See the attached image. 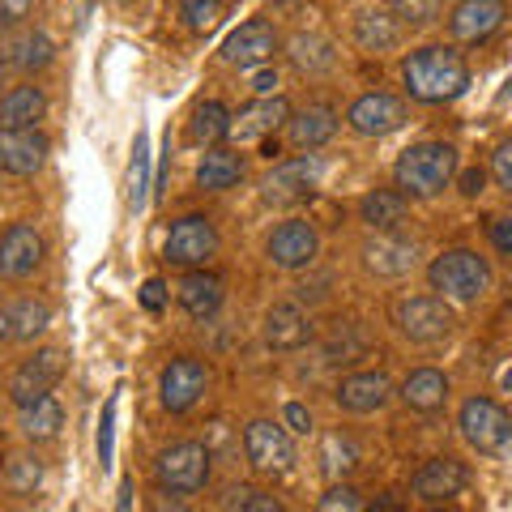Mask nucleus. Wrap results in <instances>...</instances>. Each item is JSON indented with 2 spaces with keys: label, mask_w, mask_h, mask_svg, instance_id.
Segmentation results:
<instances>
[{
  "label": "nucleus",
  "mask_w": 512,
  "mask_h": 512,
  "mask_svg": "<svg viewBox=\"0 0 512 512\" xmlns=\"http://www.w3.org/2000/svg\"><path fill=\"white\" fill-rule=\"evenodd\" d=\"M402 82L410 90V99H419V103H453L470 86V64L457 47L427 43V47H419V52L406 56Z\"/></svg>",
  "instance_id": "f257e3e1"
},
{
  "label": "nucleus",
  "mask_w": 512,
  "mask_h": 512,
  "mask_svg": "<svg viewBox=\"0 0 512 512\" xmlns=\"http://www.w3.org/2000/svg\"><path fill=\"white\" fill-rule=\"evenodd\" d=\"M457 175V150L448 141H419V146L402 150L393 167V180L406 197H440Z\"/></svg>",
  "instance_id": "f03ea898"
},
{
  "label": "nucleus",
  "mask_w": 512,
  "mask_h": 512,
  "mask_svg": "<svg viewBox=\"0 0 512 512\" xmlns=\"http://www.w3.org/2000/svg\"><path fill=\"white\" fill-rule=\"evenodd\" d=\"M427 282L444 299L474 303L491 291V265H487V256H478L470 248H448L427 265Z\"/></svg>",
  "instance_id": "7ed1b4c3"
},
{
  "label": "nucleus",
  "mask_w": 512,
  "mask_h": 512,
  "mask_svg": "<svg viewBox=\"0 0 512 512\" xmlns=\"http://www.w3.org/2000/svg\"><path fill=\"white\" fill-rule=\"evenodd\" d=\"M154 483L158 491H171V495H197L210 483V448L197 440H180L163 448L154 461Z\"/></svg>",
  "instance_id": "20e7f679"
},
{
  "label": "nucleus",
  "mask_w": 512,
  "mask_h": 512,
  "mask_svg": "<svg viewBox=\"0 0 512 512\" xmlns=\"http://www.w3.org/2000/svg\"><path fill=\"white\" fill-rule=\"evenodd\" d=\"M244 457L256 474L265 478H282L291 474L295 466V440H291V427L282 423H269V419H252L244 427Z\"/></svg>",
  "instance_id": "39448f33"
},
{
  "label": "nucleus",
  "mask_w": 512,
  "mask_h": 512,
  "mask_svg": "<svg viewBox=\"0 0 512 512\" xmlns=\"http://www.w3.org/2000/svg\"><path fill=\"white\" fill-rule=\"evenodd\" d=\"M393 325L410 342H440L453 329V312H448L444 295H410L393 303Z\"/></svg>",
  "instance_id": "423d86ee"
},
{
  "label": "nucleus",
  "mask_w": 512,
  "mask_h": 512,
  "mask_svg": "<svg viewBox=\"0 0 512 512\" xmlns=\"http://www.w3.org/2000/svg\"><path fill=\"white\" fill-rule=\"evenodd\" d=\"M214 252H218V231H214L210 218L188 214L180 222H171L167 244H163L167 265H175V269H201V265L214 261Z\"/></svg>",
  "instance_id": "0eeeda50"
},
{
  "label": "nucleus",
  "mask_w": 512,
  "mask_h": 512,
  "mask_svg": "<svg viewBox=\"0 0 512 512\" xmlns=\"http://www.w3.org/2000/svg\"><path fill=\"white\" fill-rule=\"evenodd\" d=\"M64 372H69V355H64L60 346H47V350H35V359H26L18 372H13L9 380V397L13 406H30L39 402V397H47L56 389V384L64 380Z\"/></svg>",
  "instance_id": "6e6552de"
},
{
  "label": "nucleus",
  "mask_w": 512,
  "mask_h": 512,
  "mask_svg": "<svg viewBox=\"0 0 512 512\" xmlns=\"http://www.w3.org/2000/svg\"><path fill=\"white\" fill-rule=\"evenodd\" d=\"M457 427L461 436H466L478 453H500V448L512 440V419L500 402H491V397H470L466 406L457 414Z\"/></svg>",
  "instance_id": "1a4fd4ad"
},
{
  "label": "nucleus",
  "mask_w": 512,
  "mask_h": 512,
  "mask_svg": "<svg viewBox=\"0 0 512 512\" xmlns=\"http://www.w3.org/2000/svg\"><path fill=\"white\" fill-rule=\"evenodd\" d=\"M205 384H210V367L192 355H180L163 367V376H158V397H163V406L171 414H188L201 402Z\"/></svg>",
  "instance_id": "9d476101"
},
{
  "label": "nucleus",
  "mask_w": 512,
  "mask_h": 512,
  "mask_svg": "<svg viewBox=\"0 0 512 512\" xmlns=\"http://www.w3.org/2000/svg\"><path fill=\"white\" fill-rule=\"evenodd\" d=\"M316 180H320V158L308 150V154L286 158V163H278L274 171H269L261 180V197L269 205H295L316 188Z\"/></svg>",
  "instance_id": "9b49d317"
},
{
  "label": "nucleus",
  "mask_w": 512,
  "mask_h": 512,
  "mask_svg": "<svg viewBox=\"0 0 512 512\" xmlns=\"http://www.w3.org/2000/svg\"><path fill=\"white\" fill-rule=\"evenodd\" d=\"M346 124L355 128L359 137H389L406 124V103L397 99V94H384V90L359 94L346 111Z\"/></svg>",
  "instance_id": "f8f14e48"
},
{
  "label": "nucleus",
  "mask_w": 512,
  "mask_h": 512,
  "mask_svg": "<svg viewBox=\"0 0 512 512\" xmlns=\"http://www.w3.org/2000/svg\"><path fill=\"white\" fill-rule=\"evenodd\" d=\"M265 252L278 269H308L320 256V235L308 218H286L282 227H274V235H269Z\"/></svg>",
  "instance_id": "ddd939ff"
},
{
  "label": "nucleus",
  "mask_w": 512,
  "mask_h": 512,
  "mask_svg": "<svg viewBox=\"0 0 512 512\" xmlns=\"http://www.w3.org/2000/svg\"><path fill=\"white\" fill-rule=\"evenodd\" d=\"M274 52H278V30L265 18H248L222 43V60L235 64V69H261V64L274 60Z\"/></svg>",
  "instance_id": "4468645a"
},
{
  "label": "nucleus",
  "mask_w": 512,
  "mask_h": 512,
  "mask_svg": "<svg viewBox=\"0 0 512 512\" xmlns=\"http://www.w3.org/2000/svg\"><path fill=\"white\" fill-rule=\"evenodd\" d=\"M56 56V43L43 35V30H30V26H9L0 35V69H13V73H39L47 69Z\"/></svg>",
  "instance_id": "2eb2a0df"
},
{
  "label": "nucleus",
  "mask_w": 512,
  "mask_h": 512,
  "mask_svg": "<svg viewBox=\"0 0 512 512\" xmlns=\"http://www.w3.org/2000/svg\"><path fill=\"white\" fill-rule=\"evenodd\" d=\"M43 235L30 227V222H13V227L0 235V278L22 282L43 265Z\"/></svg>",
  "instance_id": "dca6fc26"
},
{
  "label": "nucleus",
  "mask_w": 512,
  "mask_h": 512,
  "mask_svg": "<svg viewBox=\"0 0 512 512\" xmlns=\"http://www.w3.org/2000/svg\"><path fill=\"white\" fill-rule=\"evenodd\" d=\"M470 483V470H466V461H457V457H431L419 466V474H414V495H419L423 504H448V500H457L461 491H466Z\"/></svg>",
  "instance_id": "f3484780"
},
{
  "label": "nucleus",
  "mask_w": 512,
  "mask_h": 512,
  "mask_svg": "<svg viewBox=\"0 0 512 512\" xmlns=\"http://www.w3.org/2000/svg\"><path fill=\"white\" fill-rule=\"evenodd\" d=\"M504 18H508L504 0H461L453 18H448V35L457 43H487L504 26Z\"/></svg>",
  "instance_id": "a211bd4d"
},
{
  "label": "nucleus",
  "mask_w": 512,
  "mask_h": 512,
  "mask_svg": "<svg viewBox=\"0 0 512 512\" xmlns=\"http://www.w3.org/2000/svg\"><path fill=\"white\" fill-rule=\"evenodd\" d=\"M47 137L39 128H0V171L5 175H35L47 163Z\"/></svg>",
  "instance_id": "6ab92c4d"
},
{
  "label": "nucleus",
  "mask_w": 512,
  "mask_h": 512,
  "mask_svg": "<svg viewBox=\"0 0 512 512\" xmlns=\"http://www.w3.org/2000/svg\"><path fill=\"white\" fill-rule=\"evenodd\" d=\"M414 261H419V248L402 235L376 231V239L363 244V265H367V274H376V278H406Z\"/></svg>",
  "instance_id": "aec40b11"
},
{
  "label": "nucleus",
  "mask_w": 512,
  "mask_h": 512,
  "mask_svg": "<svg viewBox=\"0 0 512 512\" xmlns=\"http://www.w3.org/2000/svg\"><path fill=\"white\" fill-rule=\"evenodd\" d=\"M389 397H393V380L384 372H350L338 384L333 402H338L346 414H376V410L389 406Z\"/></svg>",
  "instance_id": "412c9836"
},
{
  "label": "nucleus",
  "mask_w": 512,
  "mask_h": 512,
  "mask_svg": "<svg viewBox=\"0 0 512 512\" xmlns=\"http://www.w3.org/2000/svg\"><path fill=\"white\" fill-rule=\"evenodd\" d=\"M265 342L274 350H299L312 342V316L299 303H274L265 312Z\"/></svg>",
  "instance_id": "4be33fe9"
},
{
  "label": "nucleus",
  "mask_w": 512,
  "mask_h": 512,
  "mask_svg": "<svg viewBox=\"0 0 512 512\" xmlns=\"http://www.w3.org/2000/svg\"><path fill=\"white\" fill-rule=\"evenodd\" d=\"M222 295H227V286H222L218 274L210 269H188L184 282H180V308L192 316V320H210L218 308H222Z\"/></svg>",
  "instance_id": "5701e85b"
},
{
  "label": "nucleus",
  "mask_w": 512,
  "mask_h": 512,
  "mask_svg": "<svg viewBox=\"0 0 512 512\" xmlns=\"http://www.w3.org/2000/svg\"><path fill=\"white\" fill-rule=\"evenodd\" d=\"M282 120H291V107H286L282 94H261V103H252L239 111V120L231 124V133L239 141H256V137H269Z\"/></svg>",
  "instance_id": "b1692460"
},
{
  "label": "nucleus",
  "mask_w": 512,
  "mask_h": 512,
  "mask_svg": "<svg viewBox=\"0 0 512 512\" xmlns=\"http://www.w3.org/2000/svg\"><path fill=\"white\" fill-rule=\"evenodd\" d=\"M286 124H291V146L295 150H320L325 141H333V133H338V111L325 107V103H312Z\"/></svg>",
  "instance_id": "393cba45"
},
{
  "label": "nucleus",
  "mask_w": 512,
  "mask_h": 512,
  "mask_svg": "<svg viewBox=\"0 0 512 512\" xmlns=\"http://www.w3.org/2000/svg\"><path fill=\"white\" fill-rule=\"evenodd\" d=\"M402 402L419 414H436L444 410L448 402V376L436 372V367H419V372H410L406 384H402Z\"/></svg>",
  "instance_id": "a878e982"
},
{
  "label": "nucleus",
  "mask_w": 512,
  "mask_h": 512,
  "mask_svg": "<svg viewBox=\"0 0 512 512\" xmlns=\"http://www.w3.org/2000/svg\"><path fill=\"white\" fill-rule=\"evenodd\" d=\"M47 116V94L39 86H13L0 99V128H35Z\"/></svg>",
  "instance_id": "bb28decb"
},
{
  "label": "nucleus",
  "mask_w": 512,
  "mask_h": 512,
  "mask_svg": "<svg viewBox=\"0 0 512 512\" xmlns=\"http://www.w3.org/2000/svg\"><path fill=\"white\" fill-rule=\"evenodd\" d=\"M406 192L402 188H376V192H367V197L359 201V218L367 222L372 231H393L397 222L406 218Z\"/></svg>",
  "instance_id": "cd10ccee"
},
{
  "label": "nucleus",
  "mask_w": 512,
  "mask_h": 512,
  "mask_svg": "<svg viewBox=\"0 0 512 512\" xmlns=\"http://www.w3.org/2000/svg\"><path fill=\"white\" fill-rule=\"evenodd\" d=\"M231 111L227 103H218V99H205L192 107V120H188V137L197 141V146H218V141H227L231 137Z\"/></svg>",
  "instance_id": "c85d7f7f"
},
{
  "label": "nucleus",
  "mask_w": 512,
  "mask_h": 512,
  "mask_svg": "<svg viewBox=\"0 0 512 512\" xmlns=\"http://www.w3.org/2000/svg\"><path fill=\"white\" fill-rule=\"evenodd\" d=\"M359 461H363V448H359V440L350 436V431H329L325 444H320V470H325L333 483L346 478V474H355Z\"/></svg>",
  "instance_id": "c756f323"
},
{
  "label": "nucleus",
  "mask_w": 512,
  "mask_h": 512,
  "mask_svg": "<svg viewBox=\"0 0 512 512\" xmlns=\"http://www.w3.org/2000/svg\"><path fill=\"white\" fill-rule=\"evenodd\" d=\"M239 180H244V158L231 154V150H210L201 158V167H197V184L205 192H222V188H235Z\"/></svg>",
  "instance_id": "7c9ffc66"
},
{
  "label": "nucleus",
  "mask_w": 512,
  "mask_h": 512,
  "mask_svg": "<svg viewBox=\"0 0 512 512\" xmlns=\"http://www.w3.org/2000/svg\"><path fill=\"white\" fill-rule=\"evenodd\" d=\"M397 39H402V30H397V22L389 18V13L367 9L355 18V43L363 47V52H389V47H397Z\"/></svg>",
  "instance_id": "2f4dec72"
},
{
  "label": "nucleus",
  "mask_w": 512,
  "mask_h": 512,
  "mask_svg": "<svg viewBox=\"0 0 512 512\" xmlns=\"http://www.w3.org/2000/svg\"><path fill=\"white\" fill-rule=\"evenodd\" d=\"M52 325V308L43 299H18L9 308V342H35Z\"/></svg>",
  "instance_id": "473e14b6"
},
{
  "label": "nucleus",
  "mask_w": 512,
  "mask_h": 512,
  "mask_svg": "<svg viewBox=\"0 0 512 512\" xmlns=\"http://www.w3.org/2000/svg\"><path fill=\"white\" fill-rule=\"evenodd\" d=\"M60 423H64V410L56 406V397L47 393V397H39V402H30V406H22V436L26 440H52L56 431H60Z\"/></svg>",
  "instance_id": "72a5a7b5"
},
{
  "label": "nucleus",
  "mask_w": 512,
  "mask_h": 512,
  "mask_svg": "<svg viewBox=\"0 0 512 512\" xmlns=\"http://www.w3.org/2000/svg\"><path fill=\"white\" fill-rule=\"evenodd\" d=\"M291 64L299 73H325L333 69V43L320 35H295L291 39Z\"/></svg>",
  "instance_id": "f704fd0d"
},
{
  "label": "nucleus",
  "mask_w": 512,
  "mask_h": 512,
  "mask_svg": "<svg viewBox=\"0 0 512 512\" xmlns=\"http://www.w3.org/2000/svg\"><path fill=\"white\" fill-rule=\"evenodd\" d=\"M128 210H141L146 205V192H150V141L146 133H137V146H133V163H128Z\"/></svg>",
  "instance_id": "c9c22d12"
},
{
  "label": "nucleus",
  "mask_w": 512,
  "mask_h": 512,
  "mask_svg": "<svg viewBox=\"0 0 512 512\" xmlns=\"http://www.w3.org/2000/svg\"><path fill=\"white\" fill-rule=\"evenodd\" d=\"M222 508H244V512H282V500L269 491H256V487H231Z\"/></svg>",
  "instance_id": "e433bc0d"
},
{
  "label": "nucleus",
  "mask_w": 512,
  "mask_h": 512,
  "mask_svg": "<svg viewBox=\"0 0 512 512\" xmlns=\"http://www.w3.org/2000/svg\"><path fill=\"white\" fill-rule=\"evenodd\" d=\"M180 13L192 30H210L222 18V0H180Z\"/></svg>",
  "instance_id": "4c0bfd02"
},
{
  "label": "nucleus",
  "mask_w": 512,
  "mask_h": 512,
  "mask_svg": "<svg viewBox=\"0 0 512 512\" xmlns=\"http://www.w3.org/2000/svg\"><path fill=\"white\" fill-rule=\"evenodd\" d=\"M393 13L402 22H414V26H423V22H436L440 18V0H389Z\"/></svg>",
  "instance_id": "58836bf2"
},
{
  "label": "nucleus",
  "mask_w": 512,
  "mask_h": 512,
  "mask_svg": "<svg viewBox=\"0 0 512 512\" xmlns=\"http://www.w3.org/2000/svg\"><path fill=\"white\" fill-rule=\"evenodd\" d=\"M39 478H43V470H39V461H30V457H13L9 461V487L18 491V495H30L39 487Z\"/></svg>",
  "instance_id": "ea45409f"
},
{
  "label": "nucleus",
  "mask_w": 512,
  "mask_h": 512,
  "mask_svg": "<svg viewBox=\"0 0 512 512\" xmlns=\"http://www.w3.org/2000/svg\"><path fill=\"white\" fill-rule=\"evenodd\" d=\"M325 359L329 363H359L363 359V338L350 333V342H342V333H333L329 346H325Z\"/></svg>",
  "instance_id": "a19ab883"
},
{
  "label": "nucleus",
  "mask_w": 512,
  "mask_h": 512,
  "mask_svg": "<svg viewBox=\"0 0 512 512\" xmlns=\"http://www.w3.org/2000/svg\"><path fill=\"white\" fill-rule=\"evenodd\" d=\"M320 512H338V508H346V512H355V508H363V495L355 491V487H329L325 495H320V504H316Z\"/></svg>",
  "instance_id": "79ce46f5"
},
{
  "label": "nucleus",
  "mask_w": 512,
  "mask_h": 512,
  "mask_svg": "<svg viewBox=\"0 0 512 512\" xmlns=\"http://www.w3.org/2000/svg\"><path fill=\"white\" fill-rule=\"evenodd\" d=\"M491 175H495V184H500L504 192H512V137L495 146V154H491Z\"/></svg>",
  "instance_id": "37998d69"
},
{
  "label": "nucleus",
  "mask_w": 512,
  "mask_h": 512,
  "mask_svg": "<svg viewBox=\"0 0 512 512\" xmlns=\"http://www.w3.org/2000/svg\"><path fill=\"white\" fill-rule=\"evenodd\" d=\"M487 235H491V244H495V252H504V256H512V218H508V214H495V218L487 222Z\"/></svg>",
  "instance_id": "c03bdc74"
},
{
  "label": "nucleus",
  "mask_w": 512,
  "mask_h": 512,
  "mask_svg": "<svg viewBox=\"0 0 512 512\" xmlns=\"http://www.w3.org/2000/svg\"><path fill=\"white\" fill-rule=\"evenodd\" d=\"M141 308L146 312H163L167 308V282L163 278H150L146 286H141Z\"/></svg>",
  "instance_id": "a18cd8bd"
},
{
  "label": "nucleus",
  "mask_w": 512,
  "mask_h": 512,
  "mask_svg": "<svg viewBox=\"0 0 512 512\" xmlns=\"http://www.w3.org/2000/svg\"><path fill=\"white\" fill-rule=\"evenodd\" d=\"M30 9H35V0H0V26H22Z\"/></svg>",
  "instance_id": "49530a36"
},
{
  "label": "nucleus",
  "mask_w": 512,
  "mask_h": 512,
  "mask_svg": "<svg viewBox=\"0 0 512 512\" xmlns=\"http://www.w3.org/2000/svg\"><path fill=\"white\" fill-rule=\"evenodd\" d=\"M282 419H286V427H291L295 436H308V431H312V414L303 410L299 402H291V406H286V410H282Z\"/></svg>",
  "instance_id": "de8ad7c7"
},
{
  "label": "nucleus",
  "mask_w": 512,
  "mask_h": 512,
  "mask_svg": "<svg viewBox=\"0 0 512 512\" xmlns=\"http://www.w3.org/2000/svg\"><path fill=\"white\" fill-rule=\"evenodd\" d=\"M111 419H116V402H107V410H103V427H99V461H103V466L111 461Z\"/></svg>",
  "instance_id": "09e8293b"
},
{
  "label": "nucleus",
  "mask_w": 512,
  "mask_h": 512,
  "mask_svg": "<svg viewBox=\"0 0 512 512\" xmlns=\"http://www.w3.org/2000/svg\"><path fill=\"white\" fill-rule=\"evenodd\" d=\"M461 192H466V197H478V192L487 188V171L483 167H470V171H461Z\"/></svg>",
  "instance_id": "8fccbe9b"
},
{
  "label": "nucleus",
  "mask_w": 512,
  "mask_h": 512,
  "mask_svg": "<svg viewBox=\"0 0 512 512\" xmlns=\"http://www.w3.org/2000/svg\"><path fill=\"white\" fill-rule=\"evenodd\" d=\"M274 86H278V73L261 64V69L252 73V90H256V94H274Z\"/></svg>",
  "instance_id": "3c124183"
},
{
  "label": "nucleus",
  "mask_w": 512,
  "mask_h": 512,
  "mask_svg": "<svg viewBox=\"0 0 512 512\" xmlns=\"http://www.w3.org/2000/svg\"><path fill=\"white\" fill-rule=\"evenodd\" d=\"M504 384H508V389H512V372H508V376H504Z\"/></svg>",
  "instance_id": "603ef678"
}]
</instances>
